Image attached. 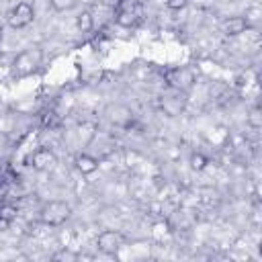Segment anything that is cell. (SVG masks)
Listing matches in <instances>:
<instances>
[{
	"instance_id": "cell-17",
	"label": "cell",
	"mask_w": 262,
	"mask_h": 262,
	"mask_svg": "<svg viewBox=\"0 0 262 262\" xmlns=\"http://www.w3.org/2000/svg\"><path fill=\"white\" fill-rule=\"evenodd\" d=\"M100 2H102L106 8H113V10H115V8H121V2H123V0H100Z\"/></svg>"
},
{
	"instance_id": "cell-15",
	"label": "cell",
	"mask_w": 262,
	"mask_h": 262,
	"mask_svg": "<svg viewBox=\"0 0 262 262\" xmlns=\"http://www.w3.org/2000/svg\"><path fill=\"white\" fill-rule=\"evenodd\" d=\"M188 2H190V0H166V6H168L170 10H182Z\"/></svg>"
},
{
	"instance_id": "cell-12",
	"label": "cell",
	"mask_w": 262,
	"mask_h": 262,
	"mask_svg": "<svg viewBox=\"0 0 262 262\" xmlns=\"http://www.w3.org/2000/svg\"><path fill=\"white\" fill-rule=\"evenodd\" d=\"M242 16H244L248 29H256V27L260 25V20H262V8H260L258 4H252V6L246 8V12H244Z\"/></svg>"
},
{
	"instance_id": "cell-6",
	"label": "cell",
	"mask_w": 262,
	"mask_h": 262,
	"mask_svg": "<svg viewBox=\"0 0 262 262\" xmlns=\"http://www.w3.org/2000/svg\"><path fill=\"white\" fill-rule=\"evenodd\" d=\"M168 82L174 90H188L194 82V74L190 68H174L172 72H168Z\"/></svg>"
},
{
	"instance_id": "cell-7",
	"label": "cell",
	"mask_w": 262,
	"mask_h": 262,
	"mask_svg": "<svg viewBox=\"0 0 262 262\" xmlns=\"http://www.w3.org/2000/svg\"><path fill=\"white\" fill-rule=\"evenodd\" d=\"M74 166H76V170H78L82 176H90V174H94V172L98 170L100 162H98V158H94L92 154L82 151V154H78V156H76Z\"/></svg>"
},
{
	"instance_id": "cell-18",
	"label": "cell",
	"mask_w": 262,
	"mask_h": 262,
	"mask_svg": "<svg viewBox=\"0 0 262 262\" xmlns=\"http://www.w3.org/2000/svg\"><path fill=\"white\" fill-rule=\"evenodd\" d=\"M55 258H76L74 254H68V252H63V254H57Z\"/></svg>"
},
{
	"instance_id": "cell-11",
	"label": "cell",
	"mask_w": 262,
	"mask_h": 262,
	"mask_svg": "<svg viewBox=\"0 0 262 262\" xmlns=\"http://www.w3.org/2000/svg\"><path fill=\"white\" fill-rule=\"evenodd\" d=\"M16 207L14 205H10V203H6V205H0V231H4V229H8L10 227V223L16 219Z\"/></svg>"
},
{
	"instance_id": "cell-10",
	"label": "cell",
	"mask_w": 262,
	"mask_h": 262,
	"mask_svg": "<svg viewBox=\"0 0 262 262\" xmlns=\"http://www.w3.org/2000/svg\"><path fill=\"white\" fill-rule=\"evenodd\" d=\"M76 27H78L80 33H90V31L94 29V16H92V10H88V8L80 10L78 16H76Z\"/></svg>"
},
{
	"instance_id": "cell-19",
	"label": "cell",
	"mask_w": 262,
	"mask_h": 262,
	"mask_svg": "<svg viewBox=\"0 0 262 262\" xmlns=\"http://www.w3.org/2000/svg\"><path fill=\"white\" fill-rule=\"evenodd\" d=\"M0 43H2V25H0Z\"/></svg>"
},
{
	"instance_id": "cell-5",
	"label": "cell",
	"mask_w": 262,
	"mask_h": 262,
	"mask_svg": "<svg viewBox=\"0 0 262 262\" xmlns=\"http://www.w3.org/2000/svg\"><path fill=\"white\" fill-rule=\"evenodd\" d=\"M29 164H31V168L37 170V172H49V170L55 168L57 156H55V151L49 149V147H37V149L31 154Z\"/></svg>"
},
{
	"instance_id": "cell-2",
	"label": "cell",
	"mask_w": 262,
	"mask_h": 262,
	"mask_svg": "<svg viewBox=\"0 0 262 262\" xmlns=\"http://www.w3.org/2000/svg\"><path fill=\"white\" fill-rule=\"evenodd\" d=\"M72 217V205L59 199L47 201L41 209H39V221L47 227H59L63 225L68 219Z\"/></svg>"
},
{
	"instance_id": "cell-4",
	"label": "cell",
	"mask_w": 262,
	"mask_h": 262,
	"mask_svg": "<svg viewBox=\"0 0 262 262\" xmlns=\"http://www.w3.org/2000/svg\"><path fill=\"white\" fill-rule=\"evenodd\" d=\"M123 244H125L123 233H119L115 229H104V231H100L96 235V248H98V252H102L106 256L117 254L123 248Z\"/></svg>"
},
{
	"instance_id": "cell-1",
	"label": "cell",
	"mask_w": 262,
	"mask_h": 262,
	"mask_svg": "<svg viewBox=\"0 0 262 262\" xmlns=\"http://www.w3.org/2000/svg\"><path fill=\"white\" fill-rule=\"evenodd\" d=\"M41 61H43V51H41V47H37V45L25 47V49L18 51V53L14 55V59H12V74H14L16 78H27V76H31L33 72L39 70Z\"/></svg>"
},
{
	"instance_id": "cell-13",
	"label": "cell",
	"mask_w": 262,
	"mask_h": 262,
	"mask_svg": "<svg viewBox=\"0 0 262 262\" xmlns=\"http://www.w3.org/2000/svg\"><path fill=\"white\" fill-rule=\"evenodd\" d=\"M188 164H190V170H194V172H203V170L209 166V158H207L205 154H201V151H194V154L190 156Z\"/></svg>"
},
{
	"instance_id": "cell-9",
	"label": "cell",
	"mask_w": 262,
	"mask_h": 262,
	"mask_svg": "<svg viewBox=\"0 0 262 262\" xmlns=\"http://www.w3.org/2000/svg\"><path fill=\"white\" fill-rule=\"evenodd\" d=\"M139 20V14L133 10V8H117V14H115V23L123 29H131L135 27Z\"/></svg>"
},
{
	"instance_id": "cell-8",
	"label": "cell",
	"mask_w": 262,
	"mask_h": 262,
	"mask_svg": "<svg viewBox=\"0 0 262 262\" xmlns=\"http://www.w3.org/2000/svg\"><path fill=\"white\" fill-rule=\"evenodd\" d=\"M246 31H248V25H246L244 16H227L221 23V33L225 37H237V35H242Z\"/></svg>"
},
{
	"instance_id": "cell-16",
	"label": "cell",
	"mask_w": 262,
	"mask_h": 262,
	"mask_svg": "<svg viewBox=\"0 0 262 262\" xmlns=\"http://www.w3.org/2000/svg\"><path fill=\"white\" fill-rule=\"evenodd\" d=\"M258 113H260V111H258V108H254V111L250 113V117H248V123H250L254 129H258V127H260V119H258L260 115H258Z\"/></svg>"
},
{
	"instance_id": "cell-3",
	"label": "cell",
	"mask_w": 262,
	"mask_h": 262,
	"mask_svg": "<svg viewBox=\"0 0 262 262\" xmlns=\"http://www.w3.org/2000/svg\"><path fill=\"white\" fill-rule=\"evenodd\" d=\"M33 20H35V6L27 0L16 2L8 12V25L12 29H27L29 25H33Z\"/></svg>"
},
{
	"instance_id": "cell-14",
	"label": "cell",
	"mask_w": 262,
	"mask_h": 262,
	"mask_svg": "<svg viewBox=\"0 0 262 262\" xmlns=\"http://www.w3.org/2000/svg\"><path fill=\"white\" fill-rule=\"evenodd\" d=\"M49 4H51L55 10H66V8L74 6V0H49Z\"/></svg>"
}]
</instances>
